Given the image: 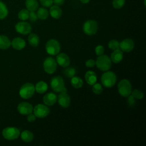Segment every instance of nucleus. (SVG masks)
Segmentation results:
<instances>
[{
	"mask_svg": "<svg viewBox=\"0 0 146 146\" xmlns=\"http://www.w3.org/2000/svg\"><path fill=\"white\" fill-rule=\"evenodd\" d=\"M71 84L75 88H80L82 87L83 82L82 79L78 76H73L71 79Z\"/></svg>",
	"mask_w": 146,
	"mask_h": 146,
	"instance_id": "nucleus-27",
	"label": "nucleus"
},
{
	"mask_svg": "<svg viewBox=\"0 0 146 146\" xmlns=\"http://www.w3.org/2000/svg\"><path fill=\"white\" fill-rule=\"evenodd\" d=\"M95 53L96 54V55L98 56H100L103 54L104 51V47L102 45H98L96 47H95Z\"/></svg>",
	"mask_w": 146,
	"mask_h": 146,
	"instance_id": "nucleus-36",
	"label": "nucleus"
},
{
	"mask_svg": "<svg viewBox=\"0 0 146 146\" xmlns=\"http://www.w3.org/2000/svg\"><path fill=\"white\" fill-rule=\"evenodd\" d=\"M125 2V0H113L112 6L116 9H119L122 8Z\"/></svg>",
	"mask_w": 146,
	"mask_h": 146,
	"instance_id": "nucleus-30",
	"label": "nucleus"
},
{
	"mask_svg": "<svg viewBox=\"0 0 146 146\" xmlns=\"http://www.w3.org/2000/svg\"><path fill=\"white\" fill-rule=\"evenodd\" d=\"M15 29L18 33L23 35H26L31 33L32 27L29 23L22 21L18 22L15 25Z\"/></svg>",
	"mask_w": 146,
	"mask_h": 146,
	"instance_id": "nucleus-11",
	"label": "nucleus"
},
{
	"mask_svg": "<svg viewBox=\"0 0 146 146\" xmlns=\"http://www.w3.org/2000/svg\"><path fill=\"white\" fill-rule=\"evenodd\" d=\"M35 91V86L31 83H26L22 86L19 90V95L23 99L31 98Z\"/></svg>",
	"mask_w": 146,
	"mask_h": 146,
	"instance_id": "nucleus-5",
	"label": "nucleus"
},
{
	"mask_svg": "<svg viewBox=\"0 0 146 146\" xmlns=\"http://www.w3.org/2000/svg\"><path fill=\"white\" fill-rule=\"evenodd\" d=\"M85 65L87 67H93L95 65V61L92 59H89L86 62Z\"/></svg>",
	"mask_w": 146,
	"mask_h": 146,
	"instance_id": "nucleus-39",
	"label": "nucleus"
},
{
	"mask_svg": "<svg viewBox=\"0 0 146 146\" xmlns=\"http://www.w3.org/2000/svg\"><path fill=\"white\" fill-rule=\"evenodd\" d=\"M59 104L63 108H67L70 106L71 100L67 92H60L57 98Z\"/></svg>",
	"mask_w": 146,
	"mask_h": 146,
	"instance_id": "nucleus-15",
	"label": "nucleus"
},
{
	"mask_svg": "<svg viewBox=\"0 0 146 146\" xmlns=\"http://www.w3.org/2000/svg\"><path fill=\"white\" fill-rule=\"evenodd\" d=\"M131 95L136 99H141L144 97L143 92L139 90L135 89L131 91Z\"/></svg>",
	"mask_w": 146,
	"mask_h": 146,
	"instance_id": "nucleus-33",
	"label": "nucleus"
},
{
	"mask_svg": "<svg viewBox=\"0 0 146 146\" xmlns=\"http://www.w3.org/2000/svg\"><path fill=\"white\" fill-rule=\"evenodd\" d=\"M134 47L133 41L130 38H126L119 43V48L123 52H129Z\"/></svg>",
	"mask_w": 146,
	"mask_h": 146,
	"instance_id": "nucleus-13",
	"label": "nucleus"
},
{
	"mask_svg": "<svg viewBox=\"0 0 146 146\" xmlns=\"http://www.w3.org/2000/svg\"><path fill=\"white\" fill-rule=\"evenodd\" d=\"M29 13H30V11L27 9H23L21 10L18 14V18L21 21L27 20V19H29Z\"/></svg>",
	"mask_w": 146,
	"mask_h": 146,
	"instance_id": "nucleus-29",
	"label": "nucleus"
},
{
	"mask_svg": "<svg viewBox=\"0 0 146 146\" xmlns=\"http://www.w3.org/2000/svg\"><path fill=\"white\" fill-rule=\"evenodd\" d=\"M52 1L54 5H56L58 6L62 5L64 2V0H52Z\"/></svg>",
	"mask_w": 146,
	"mask_h": 146,
	"instance_id": "nucleus-41",
	"label": "nucleus"
},
{
	"mask_svg": "<svg viewBox=\"0 0 146 146\" xmlns=\"http://www.w3.org/2000/svg\"><path fill=\"white\" fill-rule=\"evenodd\" d=\"M75 73H76V70L75 68L72 67H68L66 68L64 70V74L67 78H72L75 75Z\"/></svg>",
	"mask_w": 146,
	"mask_h": 146,
	"instance_id": "nucleus-34",
	"label": "nucleus"
},
{
	"mask_svg": "<svg viewBox=\"0 0 146 146\" xmlns=\"http://www.w3.org/2000/svg\"><path fill=\"white\" fill-rule=\"evenodd\" d=\"M90 0H80V1L82 3H84V4H86V3H88L89 2H90Z\"/></svg>",
	"mask_w": 146,
	"mask_h": 146,
	"instance_id": "nucleus-42",
	"label": "nucleus"
},
{
	"mask_svg": "<svg viewBox=\"0 0 146 146\" xmlns=\"http://www.w3.org/2000/svg\"><path fill=\"white\" fill-rule=\"evenodd\" d=\"M25 6L29 11H35L38 9L39 3L37 0H26Z\"/></svg>",
	"mask_w": 146,
	"mask_h": 146,
	"instance_id": "nucleus-21",
	"label": "nucleus"
},
{
	"mask_svg": "<svg viewBox=\"0 0 146 146\" xmlns=\"http://www.w3.org/2000/svg\"><path fill=\"white\" fill-rule=\"evenodd\" d=\"M50 85L52 90L56 92H67V89L64 87L63 78L60 76H56L51 79Z\"/></svg>",
	"mask_w": 146,
	"mask_h": 146,
	"instance_id": "nucleus-3",
	"label": "nucleus"
},
{
	"mask_svg": "<svg viewBox=\"0 0 146 146\" xmlns=\"http://www.w3.org/2000/svg\"><path fill=\"white\" fill-rule=\"evenodd\" d=\"M20 135L19 130L14 127H9L4 128L2 131V135L7 140H12L17 139Z\"/></svg>",
	"mask_w": 146,
	"mask_h": 146,
	"instance_id": "nucleus-8",
	"label": "nucleus"
},
{
	"mask_svg": "<svg viewBox=\"0 0 146 146\" xmlns=\"http://www.w3.org/2000/svg\"><path fill=\"white\" fill-rule=\"evenodd\" d=\"M92 90L93 91V92L96 95H99L100 94L102 91H103V87L102 86V85L99 83H95L92 85Z\"/></svg>",
	"mask_w": 146,
	"mask_h": 146,
	"instance_id": "nucleus-32",
	"label": "nucleus"
},
{
	"mask_svg": "<svg viewBox=\"0 0 146 146\" xmlns=\"http://www.w3.org/2000/svg\"><path fill=\"white\" fill-rule=\"evenodd\" d=\"M123 58V51L119 49H116L113 50L111 55V60L114 63H119L120 62Z\"/></svg>",
	"mask_w": 146,
	"mask_h": 146,
	"instance_id": "nucleus-18",
	"label": "nucleus"
},
{
	"mask_svg": "<svg viewBox=\"0 0 146 146\" xmlns=\"http://www.w3.org/2000/svg\"><path fill=\"white\" fill-rule=\"evenodd\" d=\"M33 111L36 117L44 118L49 114L50 109L46 104H38L34 107Z\"/></svg>",
	"mask_w": 146,
	"mask_h": 146,
	"instance_id": "nucleus-10",
	"label": "nucleus"
},
{
	"mask_svg": "<svg viewBox=\"0 0 146 146\" xmlns=\"http://www.w3.org/2000/svg\"><path fill=\"white\" fill-rule=\"evenodd\" d=\"M95 64L99 70L102 71H106L111 67V60L108 56L103 54L98 57Z\"/></svg>",
	"mask_w": 146,
	"mask_h": 146,
	"instance_id": "nucleus-2",
	"label": "nucleus"
},
{
	"mask_svg": "<svg viewBox=\"0 0 146 146\" xmlns=\"http://www.w3.org/2000/svg\"><path fill=\"white\" fill-rule=\"evenodd\" d=\"M11 46V42L7 36L1 35H0V48L6 50Z\"/></svg>",
	"mask_w": 146,
	"mask_h": 146,
	"instance_id": "nucleus-23",
	"label": "nucleus"
},
{
	"mask_svg": "<svg viewBox=\"0 0 146 146\" xmlns=\"http://www.w3.org/2000/svg\"><path fill=\"white\" fill-rule=\"evenodd\" d=\"M45 47L47 52L51 55H57L60 50V46L59 42L54 39L48 40L46 44Z\"/></svg>",
	"mask_w": 146,
	"mask_h": 146,
	"instance_id": "nucleus-7",
	"label": "nucleus"
},
{
	"mask_svg": "<svg viewBox=\"0 0 146 146\" xmlns=\"http://www.w3.org/2000/svg\"><path fill=\"white\" fill-rule=\"evenodd\" d=\"M43 69L44 71L49 74H53L56 70L57 63L52 57H48L43 62Z\"/></svg>",
	"mask_w": 146,
	"mask_h": 146,
	"instance_id": "nucleus-9",
	"label": "nucleus"
},
{
	"mask_svg": "<svg viewBox=\"0 0 146 146\" xmlns=\"http://www.w3.org/2000/svg\"><path fill=\"white\" fill-rule=\"evenodd\" d=\"M85 80L89 85H93L96 82L97 76L95 72L88 71L85 74Z\"/></svg>",
	"mask_w": 146,
	"mask_h": 146,
	"instance_id": "nucleus-20",
	"label": "nucleus"
},
{
	"mask_svg": "<svg viewBox=\"0 0 146 146\" xmlns=\"http://www.w3.org/2000/svg\"><path fill=\"white\" fill-rule=\"evenodd\" d=\"M108 47L109 48L112 50H115L119 48V42L115 39H112L109 41L108 43Z\"/></svg>",
	"mask_w": 146,
	"mask_h": 146,
	"instance_id": "nucleus-31",
	"label": "nucleus"
},
{
	"mask_svg": "<svg viewBox=\"0 0 146 146\" xmlns=\"http://www.w3.org/2000/svg\"><path fill=\"white\" fill-rule=\"evenodd\" d=\"M117 90L119 94L123 97H127L132 91V86L127 79L121 80L117 84Z\"/></svg>",
	"mask_w": 146,
	"mask_h": 146,
	"instance_id": "nucleus-4",
	"label": "nucleus"
},
{
	"mask_svg": "<svg viewBox=\"0 0 146 146\" xmlns=\"http://www.w3.org/2000/svg\"><path fill=\"white\" fill-rule=\"evenodd\" d=\"M41 5L44 7H50L53 5L52 0H39Z\"/></svg>",
	"mask_w": 146,
	"mask_h": 146,
	"instance_id": "nucleus-35",
	"label": "nucleus"
},
{
	"mask_svg": "<svg viewBox=\"0 0 146 146\" xmlns=\"http://www.w3.org/2000/svg\"><path fill=\"white\" fill-rule=\"evenodd\" d=\"M43 101L44 104L47 106H52L57 101V96L53 92H48L44 95Z\"/></svg>",
	"mask_w": 146,
	"mask_h": 146,
	"instance_id": "nucleus-16",
	"label": "nucleus"
},
{
	"mask_svg": "<svg viewBox=\"0 0 146 146\" xmlns=\"http://www.w3.org/2000/svg\"><path fill=\"white\" fill-rule=\"evenodd\" d=\"M28 41L31 46L36 47L39 43V38L36 34L31 33L28 37Z\"/></svg>",
	"mask_w": 146,
	"mask_h": 146,
	"instance_id": "nucleus-25",
	"label": "nucleus"
},
{
	"mask_svg": "<svg viewBox=\"0 0 146 146\" xmlns=\"http://www.w3.org/2000/svg\"><path fill=\"white\" fill-rule=\"evenodd\" d=\"M56 63L62 67H67L70 63L69 56L65 53H58L56 57Z\"/></svg>",
	"mask_w": 146,
	"mask_h": 146,
	"instance_id": "nucleus-14",
	"label": "nucleus"
},
{
	"mask_svg": "<svg viewBox=\"0 0 146 146\" xmlns=\"http://www.w3.org/2000/svg\"><path fill=\"white\" fill-rule=\"evenodd\" d=\"M17 110L19 113L23 115H27L32 113L33 107L31 104L28 102H22L18 104Z\"/></svg>",
	"mask_w": 146,
	"mask_h": 146,
	"instance_id": "nucleus-12",
	"label": "nucleus"
},
{
	"mask_svg": "<svg viewBox=\"0 0 146 146\" xmlns=\"http://www.w3.org/2000/svg\"><path fill=\"white\" fill-rule=\"evenodd\" d=\"M117 78L116 74L111 71H108L103 74L101 77V82L102 84L107 88L113 87L116 83Z\"/></svg>",
	"mask_w": 146,
	"mask_h": 146,
	"instance_id": "nucleus-1",
	"label": "nucleus"
},
{
	"mask_svg": "<svg viewBox=\"0 0 146 146\" xmlns=\"http://www.w3.org/2000/svg\"><path fill=\"white\" fill-rule=\"evenodd\" d=\"M27 120L29 121V122H33L36 119V116L34 114H33L32 113L27 115Z\"/></svg>",
	"mask_w": 146,
	"mask_h": 146,
	"instance_id": "nucleus-40",
	"label": "nucleus"
},
{
	"mask_svg": "<svg viewBox=\"0 0 146 146\" xmlns=\"http://www.w3.org/2000/svg\"><path fill=\"white\" fill-rule=\"evenodd\" d=\"M98 29V24L95 20L90 19L86 21L83 26V32L87 35L95 34Z\"/></svg>",
	"mask_w": 146,
	"mask_h": 146,
	"instance_id": "nucleus-6",
	"label": "nucleus"
},
{
	"mask_svg": "<svg viewBox=\"0 0 146 146\" xmlns=\"http://www.w3.org/2000/svg\"><path fill=\"white\" fill-rule=\"evenodd\" d=\"M21 139L26 143H29L31 141L34 139V135L33 133L28 130L23 131L21 134Z\"/></svg>",
	"mask_w": 146,
	"mask_h": 146,
	"instance_id": "nucleus-24",
	"label": "nucleus"
},
{
	"mask_svg": "<svg viewBox=\"0 0 146 146\" xmlns=\"http://www.w3.org/2000/svg\"><path fill=\"white\" fill-rule=\"evenodd\" d=\"M36 15L38 18L41 20H44L47 18L49 15V12L48 10L44 7H39L37 9Z\"/></svg>",
	"mask_w": 146,
	"mask_h": 146,
	"instance_id": "nucleus-26",
	"label": "nucleus"
},
{
	"mask_svg": "<svg viewBox=\"0 0 146 146\" xmlns=\"http://www.w3.org/2000/svg\"><path fill=\"white\" fill-rule=\"evenodd\" d=\"M47 89H48V85L44 81L38 82L35 86V91H36V92L39 94L44 93L47 90Z\"/></svg>",
	"mask_w": 146,
	"mask_h": 146,
	"instance_id": "nucleus-22",
	"label": "nucleus"
},
{
	"mask_svg": "<svg viewBox=\"0 0 146 146\" xmlns=\"http://www.w3.org/2000/svg\"><path fill=\"white\" fill-rule=\"evenodd\" d=\"M135 98L130 94L127 96V103L129 106H133L135 104Z\"/></svg>",
	"mask_w": 146,
	"mask_h": 146,
	"instance_id": "nucleus-38",
	"label": "nucleus"
},
{
	"mask_svg": "<svg viewBox=\"0 0 146 146\" xmlns=\"http://www.w3.org/2000/svg\"><path fill=\"white\" fill-rule=\"evenodd\" d=\"M8 9L5 3L0 1V19H5L8 15Z\"/></svg>",
	"mask_w": 146,
	"mask_h": 146,
	"instance_id": "nucleus-28",
	"label": "nucleus"
},
{
	"mask_svg": "<svg viewBox=\"0 0 146 146\" xmlns=\"http://www.w3.org/2000/svg\"><path fill=\"white\" fill-rule=\"evenodd\" d=\"M0 1H1V0H0Z\"/></svg>",
	"mask_w": 146,
	"mask_h": 146,
	"instance_id": "nucleus-43",
	"label": "nucleus"
},
{
	"mask_svg": "<svg viewBox=\"0 0 146 146\" xmlns=\"http://www.w3.org/2000/svg\"><path fill=\"white\" fill-rule=\"evenodd\" d=\"M49 14L52 18L54 19H59L62 15V10L59 6L54 5L50 7Z\"/></svg>",
	"mask_w": 146,
	"mask_h": 146,
	"instance_id": "nucleus-19",
	"label": "nucleus"
},
{
	"mask_svg": "<svg viewBox=\"0 0 146 146\" xmlns=\"http://www.w3.org/2000/svg\"><path fill=\"white\" fill-rule=\"evenodd\" d=\"M29 19L32 22H35L37 20V19H38V17H37L36 13L35 11H30Z\"/></svg>",
	"mask_w": 146,
	"mask_h": 146,
	"instance_id": "nucleus-37",
	"label": "nucleus"
},
{
	"mask_svg": "<svg viewBox=\"0 0 146 146\" xmlns=\"http://www.w3.org/2000/svg\"><path fill=\"white\" fill-rule=\"evenodd\" d=\"M12 47L17 50H21L23 49L26 46V42L24 39L21 38L17 37L13 39L11 42Z\"/></svg>",
	"mask_w": 146,
	"mask_h": 146,
	"instance_id": "nucleus-17",
	"label": "nucleus"
}]
</instances>
